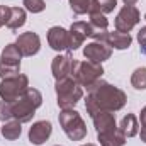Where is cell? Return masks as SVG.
<instances>
[{"instance_id": "obj_1", "label": "cell", "mask_w": 146, "mask_h": 146, "mask_svg": "<svg viewBox=\"0 0 146 146\" xmlns=\"http://www.w3.org/2000/svg\"><path fill=\"white\" fill-rule=\"evenodd\" d=\"M87 92L88 95L85 100V109L88 115H94L95 112L100 110H107V112L121 110L127 102V97L121 88L104 82L102 78L92 83L87 88Z\"/></svg>"}, {"instance_id": "obj_2", "label": "cell", "mask_w": 146, "mask_h": 146, "mask_svg": "<svg viewBox=\"0 0 146 146\" xmlns=\"http://www.w3.org/2000/svg\"><path fill=\"white\" fill-rule=\"evenodd\" d=\"M56 97H58V106L60 109H73L83 97V90L82 87L76 83V80L73 76H68L65 80L56 82Z\"/></svg>"}, {"instance_id": "obj_3", "label": "cell", "mask_w": 146, "mask_h": 146, "mask_svg": "<svg viewBox=\"0 0 146 146\" xmlns=\"http://www.w3.org/2000/svg\"><path fill=\"white\" fill-rule=\"evenodd\" d=\"M60 126L63 133L72 139V141H82L87 138V126L82 115L73 109H65L60 112Z\"/></svg>"}, {"instance_id": "obj_4", "label": "cell", "mask_w": 146, "mask_h": 146, "mask_svg": "<svg viewBox=\"0 0 146 146\" xmlns=\"http://www.w3.org/2000/svg\"><path fill=\"white\" fill-rule=\"evenodd\" d=\"M104 75L102 63H95V61H75L73 60V68H72V76L76 80V83L80 87L88 88L92 83H95L97 80H100Z\"/></svg>"}, {"instance_id": "obj_5", "label": "cell", "mask_w": 146, "mask_h": 146, "mask_svg": "<svg viewBox=\"0 0 146 146\" xmlns=\"http://www.w3.org/2000/svg\"><path fill=\"white\" fill-rule=\"evenodd\" d=\"M27 88H29V78L22 73L10 76V78H3L0 82V99L12 104L19 100L26 94Z\"/></svg>"}, {"instance_id": "obj_6", "label": "cell", "mask_w": 146, "mask_h": 146, "mask_svg": "<svg viewBox=\"0 0 146 146\" xmlns=\"http://www.w3.org/2000/svg\"><path fill=\"white\" fill-rule=\"evenodd\" d=\"M141 21L139 10L134 5H124L115 17V29L119 33H129Z\"/></svg>"}, {"instance_id": "obj_7", "label": "cell", "mask_w": 146, "mask_h": 146, "mask_svg": "<svg viewBox=\"0 0 146 146\" xmlns=\"http://www.w3.org/2000/svg\"><path fill=\"white\" fill-rule=\"evenodd\" d=\"M70 44H68V53H72V51H76L82 44H83V41L87 39V37L92 36V27H90V24L88 22H83V21H76V22H73L72 27H70Z\"/></svg>"}, {"instance_id": "obj_8", "label": "cell", "mask_w": 146, "mask_h": 146, "mask_svg": "<svg viewBox=\"0 0 146 146\" xmlns=\"http://www.w3.org/2000/svg\"><path fill=\"white\" fill-rule=\"evenodd\" d=\"M15 46L21 51L22 56H34L41 49V39H39V36L36 33L27 31V33L19 34L17 41H15Z\"/></svg>"}, {"instance_id": "obj_9", "label": "cell", "mask_w": 146, "mask_h": 146, "mask_svg": "<svg viewBox=\"0 0 146 146\" xmlns=\"http://www.w3.org/2000/svg\"><path fill=\"white\" fill-rule=\"evenodd\" d=\"M110 54H112V48L107 42L92 41L83 48V56L90 61H95V63H102V61L109 60Z\"/></svg>"}, {"instance_id": "obj_10", "label": "cell", "mask_w": 146, "mask_h": 146, "mask_svg": "<svg viewBox=\"0 0 146 146\" xmlns=\"http://www.w3.org/2000/svg\"><path fill=\"white\" fill-rule=\"evenodd\" d=\"M34 112H36V107L22 95L19 100L12 102V117L19 122H31L33 117H34Z\"/></svg>"}, {"instance_id": "obj_11", "label": "cell", "mask_w": 146, "mask_h": 146, "mask_svg": "<svg viewBox=\"0 0 146 146\" xmlns=\"http://www.w3.org/2000/svg\"><path fill=\"white\" fill-rule=\"evenodd\" d=\"M48 42L54 51H68V44H70V33L65 27L60 26H53L48 31Z\"/></svg>"}, {"instance_id": "obj_12", "label": "cell", "mask_w": 146, "mask_h": 146, "mask_svg": "<svg viewBox=\"0 0 146 146\" xmlns=\"http://www.w3.org/2000/svg\"><path fill=\"white\" fill-rule=\"evenodd\" d=\"M72 68H73V60L68 54H58L56 58H53V63H51V72L56 82L60 80H65L68 76H72Z\"/></svg>"}, {"instance_id": "obj_13", "label": "cell", "mask_w": 146, "mask_h": 146, "mask_svg": "<svg viewBox=\"0 0 146 146\" xmlns=\"http://www.w3.org/2000/svg\"><path fill=\"white\" fill-rule=\"evenodd\" d=\"M51 133H53V126H51L49 121H37L29 129V141L33 145L39 146V145H42L44 141L49 139Z\"/></svg>"}, {"instance_id": "obj_14", "label": "cell", "mask_w": 146, "mask_h": 146, "mask_svg": "<svg viewBox=\"0 0 146 146\" xmlns=\"http://www.w3.org/2000/svg\"><path fill=\"white\" fill-rule=\"evenodd\" d=\"M90 117H92V121H94V126H95L97 134H100V133H109V131L117 129L114 112L100 110V112H95V114H94V115H90Z\"/></svg>"}, {"instance_id": "obj_15", "label": "cell", "mask_w": 146, "mask_h": 146, "mask_svg": "<svg viewBox=\"0 0 146 146\" xmlns=\"http://www.w3.org/2000/svg\"><path fill=\"white\" fill-rule=\"evenodd\" d=\"M21 51L17 49L15 44H7L2 49V56H0V63L5 66H12V68H21Z\"/></svg>"}, {"instance_id": "obj_16", "label": "cell", "mask_w": 146, "mask_h": 146, "mask_svg": "<svg viewBox=\"0 0 146 146\" xmlns=\"http://www.w3.org/2000/svg\"><path fill=\"white\" fill-rule=\"evenodd\" d=\"M99 141H100V146H124L126 145V136L117 129L114 131H109V133H100L97 134Z\"/></svg>"}, {"instance_id": "obj_17", "label": "cell", "mask_w": 146, "mask_h": 146, "mask_svg": "<svg viewBox=\"0 0 146 146\" xmlns=\"http://www.w3.org/2000/svg\"><path fill=\"white\" fill-rule=\"evenodd\" d=\"M119 131H121L126 138H134V136L139 133V122H138V117H136L134 114H127V115H124L122 121H121Z\"/></svg>"}, {"instance_id": "obj_18", "label": "cell", "mask_w": 146, "mask_h": 146, "mask_svg": "<svg viewBox=\"0 0 146 146\" xmlns=\"http://www.w3.org/2000/svg\"><path fill=\"white\" fill-rule=\"evenodd\" d=\"M131 42H133V37L129 33L115 31V33H109V36H107V44L114 49H127L131 46Z\"/></svg>"}, {"instance_id": "obj_19", "label": "cell", "mask_w": 146, "mask_h": 146, "mask_svg": "<svg viewBox=\"0 0 146 146\" xmlns=\"http://www.w3.org/2000/svg\"><path fill=\"white\" fill-rule=\"evenodd\" d=\"M22 122H19V121H7V122H3V126L0 127V131H2V136L5 138V139H9V141H14V139H19L21 138V134H22V126H21Z\"/></svg>"}, {"instance_id": "obj_20", "label": "cell", "mask_w": 146, "mask_h": 146, "mask_svg": "<svg viewBox=\"0 0 146 146\" xmlns=\"http://www.w3.org/2000/svg\"><path fill=\"white\" fill-rule=\"evenodd\" d=\"M26 24V10L22 7H10V14H9V21H7V27L9 29H19Z\"/></svg>"}, {"instance_id": "obj_21", "label": "cell", "mask_w": 146, "mask_h": 146, "mask_svg": "<svg viewBox=\"0 0 146 146\" xmlns=\"http://www.w3.org/2000/svg\"><path fill=\"white\" fill-rule=\"evenodd\" d=\"M117 7V0H92V7L88 14H109Z\"/></svg>"}, {"instance_id": "obj_22", "label": "cell", "mask_w": 146, "mask_h": 146, "mask_svg": "<svg viewBox=\"0 0 146 146\" xmlns=\"http://www.w3.org/2000/svg\"><path fill=\"white\" fill-rule=\"evenodd\" d=\"M131 85L136 90H145L146 88V66L134 70V73L131 75Z\"/></svg>"}, {"instance_id": "obj_23", "label": "cell", "mask_w": 146, "mask_h": 146, "mask_svg": "<svg viewBox=\"0 0 146 146\" xmlns=\"http://www.w3.org/2000/svg\"><path fill=\"white\" fill-rule=\"evenodd\" d=\"M90 27H92V33L94 31H107V26H109V21L106 19L104 14H90Z\"/></svg>"}, {"instance_id": "obj_24", "label": "cell", "mask_w": 146, "mask_h": 146, "mask_svg": "<svg viewBox=\"0 0 146 146\" xmlns=\"http://www.w3.org/2000/svg\"><path fill=\"white\" fill-rule=\"evenodd\" d=\"M90 7H92V0H70V9L76 15L88 14Z\"/></svg>"}, {"instance_id": "obj_25", "label": "cell", "mask_w": 146, "mask_h": 146, "mask_svg": "<svg viewBox=\"0 0 146 146\" xmlns=\"http://www.w3.org/2000/svg\"><path fill=\"white\" fill-rule=\"evenodd\" d=\"M22 5H24L26 10H29V12H33V14H39V12H42V10L46 9L44 0H24Z\"/></svg>"}, {"instance_id": "obj_26", "label": "cell", "mask_w": 146, "mask_h": 146, "mask_svg": "<svg viewBox=\"0 0 146 146\" xmlns=\"http://www.w3.org/2000/svg\"><path fill=\"white\" fill-rule=\"evenodd\" d=\"M10 119H12V104L2 100V102H0V121L7 122V121H10Z\"/></svg>"}, {"instance_id": "obj_27", "label": "cell", "mask_w": 146, "mask_h": 146, "mask_svg": "<svg viewBox=\"0 0 146 146\" xmlns=\"http://www.w3.org/2000/svg\"><path fill=\"white\" fill-rule=\"evenodd\" d=\"M138 42H139V49H141V53L146 54V26L145 27H141L139 33H138Z\"/></svg>"}, {"instance_id": "obj_28", "label": "cell", "mask_w": 146, "mask_h": 146, "mask_svg": "<svg viewBox=\"0 0 146 146\" xmlns=\"http://www.w3.org/2000/svg\"><path fill=\"white\" fill-rule=\"evenodd\" d=\"M9 14H10V7H7V5H0V27H2V26H7Z\"/></svg>"}, {"instance_id": "obj_29", "label": "cell", "mask_w": 146, "mask_h": 146, "mask_svg": "<svg viewBox=\"0 0 146 146\" xmlns=\"http://www.w3.org/2000/svg\"><path fill=\"white\" fill-rule=\"evenodd\" d=\"M139 121H141V129H146V106L141 109V115H139Z\"/></svg>"}, {"instance_id": "obj_30", "label": "cell", "mask_w": 146, "mask_h": 146, "mask_svg": "<svg viewBox=\"0 0 146 146\" xmlns=\"http://www.w3.org/2000/svg\"><path fill=\"white\" fill-rule=\"evenodd\" d=\"M138 134L141 136V141H143V143H146V129H141V131H139Z\"/></svg>"}, {"instance_id": "obj_31", "label": "cell", "mask_w": 146, "mask_h": 146, "mask_svg": "<svg viewBox=\"0 0 146 146\" xmlns=\"http://www.w3.org/2000/svg\"><path fill=\"white\" fill-rule=\"evenodd\" d=\"M122 2H124L126 5H134V3H136L138 0H122Z\"/></svg>"}, {"instance_id": "obj_32", "label": "cell", "mask_w": 146, "mask_h": 146, "mask_svg": "<svg viewBox=\"0 0 146 146\" xmlns=\"http://www.w3.org/2000/svg\"><path fill=\"white\" fill-rule=\"evenodd\" d=\"M82 146H97V145H94V143H87V145H82Z\"/></svg>"}, {"instance_id": "obj_33", "label": "cell", "mask_w": 146, "mask_h": 146, "mask_svg": "<svg viewBox=\"0 0 146 146\" xmlns=\"http://www.w3.org/2000/svg\"><path fill=\"white\" fill-rule=\"evenodd\" d=\"M145 19H146V15H145Z\"/></svg>"}, {"instance_id": "obj_34", "label": "cell", "mask_w": 146, "mask_h": 146, "mask_svg": "<svg viewBox=\"0 0 146 146\" xmlns=\"http://www.w3.org/2000/svg\"><path fill=\"white\" fill-rule=\"evenodd\" d=\"M56 146H60V145H56Z\"/></svg>"}]
</instances>
